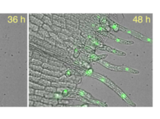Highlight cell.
<instances>
[{
	"instance_id": "cell-1",
	"label": "cell",
	"mask_w": 160,
	"mask_h": 119,
	"mask_svg": "<svg viewBox=\"0 0 160 119\" xmlns=\"http://www.w3.org/2000/svg\"><path fill=\"white\" fill-rule=\"evenodd\" d=\"M60 82H68V83H78L81 82V78L79 77L72 76L71 77H66L65 75H62L61 77L59 78Z\"/></svg>"
},
{
	"instance_id": "cell-2",
	"label": "cell",
	"mask_w": 160,
	"mask_h": 119,
	"mask_svg": "<svg viewBox=\"0 0 160 119\" xmlns=\"http://www.w3.org/2000/svg\"><path fill=\"white\" fill-rule=\"evenodd\" d=\"M41 67H42L43 68L46 69V70H51V71H54V72H61V73H63V74H64L67 70V69L65 67H54V66L50 65L47 63H43Z\"/></svg>"
},
{
	"instance_id": "cell-3",
	"label": "cell",
	"mask_w": 160,
	"mask_h": 119,
	"mask_svg": "<svg viewBox=\"0 0 160 119\" xmlns=\"http://www.w3.org/2000/svg\"><path fill=\"white\" fill-rule=\"evenodd\" d=\"M51 86H55L56 88L59 87H63V88H74L76 87V83H68V82H51Z\"/></svg>"
},
{
	"instance_id": "cell-4",
	"label": "cell",
	"mask_w": 160,
	"mask_h": 119,
	"mask_svg": "<svg viewBox=\"0 0 160 119\" xmlns=\"http://www.w3.org/2000/svg\"><path fill=\"white\" fill-rule=\"evenodd\" d=\"M40 102L44 103L48 105H53V106H56L58 104V100L56 98H47L45 97H41L40 100Z\"/></svg>"
},
{
	"instance_id": "cell-5",
	"label": "cell",
	"mask_w": 160,
	"mask_h": 119,
	"mask_svg": "<svg viewBox=\"0 0 160 119\" xmlns=\"http://www.w3.org/2000/svg\"><path fill=\"white\" fill-rule=\"evenodd\" d=\"M42 73L44 75H50V76H53V77H61L62 75H63V73H61V72H54V71H51V70H46V69H43L42 71Z\"/></svg>"
},
{
	"instance_id": "cell-6",
	"label": "cell",
	"mask_w": 160,
	"mask_h": 119,
	"mask_svg": "<svg viewBox=\"0 0 160 119\" xmlns=\"http://www.w3.org/2000/svg\"><path fill=\"white\" fill-rule=\"evenodd\" d=\"M44 96L47 98H56V99H58V98L62 99L64 97V96L62 94L52 93V92H48V91L46 92Z\"/></svg>"
},
{
	"instance_id": "cell-7",
	"label": "cell",
	"mask_w": 160,
	"mask_h": 119,
	"mask_svg": "<svg viewBox=\"0 0 160 119\" xmlns=\"http://www.w3.org/2000/svg\"><path fill=\"white\" fill-rule=\"evenodd\" d=\"M29 21H30V23L36 25V26H38V27H41V26H43V25L44 24L41 20L35 18V17L32 16V15H30V16H29Z\"/></svg>"
},
{
	"instance_id": "cell-8",
	"label": "cell",
	"mask_w": 160,
	"mask_h": 119,
	"mask_svg": "<svg viewBox=\"0 0 160 119\" xmlns=\"http://www.w3.org/2000/svg\"><path fill=\"white\" fill-rule=\"evenodd\" d=\"M33 57V58H35L37 59V60H39V61H41V62L44 63H47V62H48V59L44 57L43 56H41L40 54L36 52V51H34V52H33L32 56H31Z\"/></svg>"
},
{
	"instance_id": "cell-9",
	"label": "cell",
	"mask_w": 160,
	"mask_h": 119,
	"mask_svg": "<svg viewBox=\"0 0 160 119\" xmlns=\"http://www.w3.org/2000/svg\"><path fill=\"white\" fill-rule=\"evenodd\" d=\"M40 78H42V79H44V80H48V81H50V82H60L59 78H58V77H53V76H50V75H44V74H41Z\"/></svg>"
},
{
	"instance_id": "cell-10",
	"label": "cell",
	"mask_w": 160,
	"mask_h": 119,
	"mask_svg": "<svg viewBox=\"0 0 160 119\" xmlns=\"http://www.w3.org/2000/svg\"><path fill=\"white\" fill-rule=\"evenodd\" d=\"M63 16L65 17V18L66 20H69L70 21H73V23H76V25H78V23H79V20L78 18H76V17L73 16V15H70V14H63Z\"/></svg>"
},
{
	"instance_id": "cell-11",
	"label": "cell",
	"mask_w": 160,
	"mask_h": 119,
	"mask_svg": "<svg viewBox=\"0 0 160 119\" xmlns=\"http://www.w3.org/2000/svg\"><path fill=\"white\" fill-rule=\"evenodd\" d=\"M29 87L34 88L35 90H44V88H45V86L39 85L38 83H33L31 82H29Z\"/></svg>"
},
{
	"instance_id": "cell-12",
	"label": "cell",
	"mask_w": 160,
	"mask_h": 119,
	"mask_svg": "<svg viewBox=\"0 0 160 119\" xmlns=\"http://www.w3.org/2000/svg\"><path fill=\"white\" fill-rule=\"evenodd\" d=\"M38 33L43 38H50L48 32H47L46 30L43 29L41 27H39V29L38 30Z\"/></svg>"
},
{
	"instance_id": "cell-13",
	"label": "cell",
	"mask_w": 160,
	"mask_h": 119,
	"mask_svg": "<svg viewBox=\"0 0 160 119\" xmlns=\"http://www.w3.org/2000/svg\"><path fill=\"white\" fill-rule=\"evenodd\" d=\"M71 91H73V90H70L69 88H63V87H59V88H56V92H58V93H61L63 95L66 94H68L69 92H71Z\"/></svg>"
},
{
	"instance_id": "cell-14",
	"label": "cell",
	"mask_w": 160,
	"mask_h": 119,
	"mask_svg": "<svg viewBox=\"0 0 160 119\" xmlns=\"http://www.w3.org/2000/svg\"><path fill=\"white\" fill-rule=\"evenodd\" d=\"M29 63L31 64V65H34L41 66L43 64V62L39 61V60H37V59L31 58H29Z\"/></svg>"
},
{
	"instance_id": "cell-15",
	"label": "cell",
	"mask_w": 160,
	"mask_h": 119,
	"mask_svg": "<svg viewBox=\"0 0 160 119\" xmlns=\"http://www.w3.org/2000/svg\"><path fill=\"white\" fill-rule=\"evenodd\" d=\"M53 19L52 20H56V21H58L60 23H61V24H64V25H66V23H65V18H63V17H60L56 16V15H53Z\"/></svg>"
},
{
	"instance_id": "cell-16",
	"label": "cell",
	"mask_w": 160,
	"mask_h": 119,
	"mask_svg": "<svg viewBox=\"0 0 160 119\" xmlns=\"http://www.w3.org/2000/svg\"><path fill=\"white\" fill-rule=\"evenodd\" d=\"M38 83L41 85H43V86H51V82L48 81V80H44V79L40 78V80H39V81L38 82Z\"/></svg>"
},
{
	"instance_id": "cell-17",
	"label": "cell",
	"mask_w": 160,
	"mask_h": 119,
	"mask_svg": "<svg viewBox=\"0 0 160 119\" xmlns=\"http://www.w3.org/2000/svg\"><path fill=\"white\" fill-rule=\"evenodd\" d=\"M41 21H43V23H44V24H46V25H48V26H51V25H53V23H52V20L51 19H50V18H48V17H46V16H44L43 18L41 19Z\"/></svg>"
},
{
	"instance_id": "cell-18",
	"label": "cell",
	"mask_w": 160,
	"mask_h": 119,
	"mask_svg": "<svg viewBox=\"0 0 160 119\" xmlns=\"http://www.w3.org/2000/svg\"><path fill=\"white\" fill-rule=\"evenodd\" d=\"M49 63V65H50L54 66V67H64V66H65V65L63 63H60V62H55L53 61L50 60L49 62H48Z\"/></svg>"
},
{
	"instance_id": "cell-19",
	"label": "cell",
	"mask_w": 160,
	"mask_h": 119,
	"mask_svg": "<svg viewBox=\"0 0 160 119\" xmlns=\"http://www.w3.org/2000/svg\"><path fill=\"white\" fill-rule=\"evenodd\" d=\"M29 68L33 70H35V71H37V72H39L40 73H42V71L43 70L42 67L41 66H37V65H31V64H29Z\"/></svg>"
},
{
	"instance_id": "cell-20",
	"label": "cell",
	"mask_w": 160,
	"mask_h": 119,
	"mask_svg": "<svg viewBox=\"0 0 160 119\" xmlns=\"http://www.w3.org/2000/svg\"><path fill=\"white\" fill-rule=\"evenodd\" d=\"M29 36H33V37L36 38H37V39H38V40H44L43 38L41 37V36L40 35L38 34V33H36V32H34V31H31V30H29Z\"/></svg>"
},
{
	"instance_id": "cell-21",
	"label": "cell",
	"mask_w": 160,
	"mask_h": 119,
	"mask_svg": "<svg viewBox=\"0 0 160 119\" xmlns=\"http://www.w3.org/2000/svg\"><path fill=\"white\" fill-rule=\"evenodd\" d=\"M41 96L36 95H29V99L34 102H40Z\"/></svg>"
},
{
	"instance_id": "cell-22",
	"label": "cell",
	"mask_w": 160,
	"mask_h": 119,
	"mask_svg": "<svg viewBox=\"0 0 160 119\" xmlns=\"http://www.w3.org/2000/svg\"><path fill=\"white\" fill-rule=\"evenodd\" d=\"M29 75L36 77H40L41 75V73H40V72L35 71V70H33L30 68L29 70Z\"/></svg>"
},
{
	"instance_id": "cell-23",
	"label": "cell",
	"mask_w": 160,
	"mask_h": 119,
	"mask_svg": "<svg viewBox=\"0 0 160 119\" xmlns=\"http://www.w3.org/2000/svg\"><path fill=\"white\" fill-rule=\"evenodd\" d=\"M65 23H66V25L71 26V27H73V28H75V29H78V25H76V23H73V21H70V20L66 19L65 20Z\"/></svg>"
},
{
	"instance_id": "cell-24",
	"label": "cell",
	"mask_w": 160,
	"mask_h": 119,
	"mask_svg": "<svg viewBox=\"0 0 160 119\" xmlns=\"http://www.w3.org/2000/svg\"><path fill=\"white\" fill-rule=\"evenodd\" d=\"M57 36H58V38L60 39H61V40H63V41H68V40H69V37H70V36H66V34H63V33H58V34H57Z\"/></svg>"
},
{
	"instance_id": "cell-25",
	"label": "cell",
	"mask_w": 160,
	"mask_h": 119,
	"mask_svg": "<svg viewBox=\"0 0 160 119\" xmlns=\"http://www.w3.org/2000/svg\"><path fill=\"white\" fill-rule=\"evenodd\" d=\"M52 23H53V25H55V26H58V27L61 28V29H66V25L61 24V23L58 22V21H56V20H52Z\"/></svg>"
},
{
	"instance_id": "cell-26",
	"label": "cell",
	"mask_w": 160,
	"mask_h": 119,
	"mask_svg": "<svg viewBox=\"0 0 160 119\" xmlns=\"http://www.w3.org/2000/svg\"><path fill=\"white\" fill-rule=\"evenodd\" d=\"M56 87H55V86H46L45 88H44V90L46 91H48V92H52V93H55L56 92Z\"/></svg>"
},
{
	"instance_id": "cell-27",
	"label": "cell",
	"mask_w": 160,
	"mask_h": 119,
	"mask_svg": "<svg viewBox=\"0 0 160 119\" xmlns=\"http://www.w3.org/2000/svg\"><path fill=\"white\" fill-rule=\"evenodd\" d=\"M29 30H31L32 31H34V32H37L38 29H39V27L36 25H34L31 23H29Z\"/></svg>"
},
{
	"instance_id": "cell-28",
	"label": "cell",
	"mask_w": 160,
	"mask_h": 119,
	"mask_svg": "<svg viewBox=\"0 0 160 119\" xmlns=\"http://www.w3.org/2000/svg\"><path fill=\"white\" fill-rule=\"evenodd\" d=\"M72 37H73L75 39L78 40H80L81 41L82 43H85V39L84 38H83L82 36H80V34H73L72 35Z\"/></svg>"
},
{
	"instance_id": "cell-29",
	"label": "cell",
	"mask_w": 160,
	"mask_h": 119,
	"mask_svg": "<svg viewBox=\"0 0 160 119\" xmlns=\"http://www.w3.org/2000/svg\"><path fill=\"white\" fill-rule=\"evenodd\" d=\"M33 106L34 107H51V105H48L44 103L40 102H34L33 103Z\"/></svg>"
},
{
	"instance_id": "cell-30",
	"label": "cell",
	"mask_w": 160,
	"mask_h": 119,
	"mask_svg": "<svg viewBox=\"0 0 160 119\" xmlns=\"http://www.w3.org/2000/svg\"><path fill=\"white\" fill-rule=\"evenodd\" d=\"M44 40H45L48 43H49L50 45H55L56 43V41H55V40L53 38H44Z\"/></svg>"
},
{
	"instance_id": "cell-31",
	"label": "cell",
	"mask_w": 160,
	"mask_h": 119,
	"mask_svg": "<svg viewBox=\"0 0 160 119\" xmlns=\"http://www.w3.org/2000/svg\"><path fill=\"white\" fill-rule=\"evenodd\" d=\"M40 77H33V76H31V75H29V82H33V83H38V82L40 80Z\"/></svg>"
},
{
	"instance_id": "cell-32",
	"label": "cell",
	"mask_w": 160,
	"mask_h": 119,
	"mask_svg": "<svg viewBox=\"0 0 160 119\" xmlns=\"http://www.w3.org/2000/svg\"><path fill=\"white\" fill-rule=\"evenodd\" d=\"M46 91L44 90H35V92H34V95L40 96L41 97H43L44 94Z\"/></svg>"
},
{
	"instance_id": "cell-33",
	"label": "cell",
	"mask_w": 160,
	"mask_h": 119,
	"mask_svg": "<svg viewBox=\"0 0 160 119\" xmlns=\"http://www.w3.org/2000/svg\"><path fill=\"white\" fill-rule=\"evenodd\" d=\"M51 29L53 30V31L54 32H55V33H60L61 32V28H60V27H58V26H55V25H53L51 26Z\"/></svg>"
},
{
	"instance_id": "cell-34",
	"label": "cell",
	"mask_w": 160,
	"mask_h": 119,
	"mask_svg": "<svg viewBox=\"0 0 160 119\" xmlns=\"http://www.w3.org/2000/svg\"><path fill=\"white\" fill-rule=\"evenodd\" d=\"M42 28H43V29H44V30H46L47 32H49V33H51V32H53V30L51 29V26L46 25V24H43V25Z\"/></svg>"
},
{
	"instance_id": "cell-35",
	"label": "cell",
	"mask_w": 160,
	"mask_h": 119,
	"mask_svg": "<svg viewBox=\"0 0 160 119\" xmlns=\"http://www.w3.org/2000/svg\"><path fill=\"white\" fill-rule=\"evenodd\" d=\"M61 32H62V33L66 34L68 36H72V35H73V33H71L70 31H68L66 29H61Z\"/></svg>"
},
{
	"instance_id": "cell-36",
	"label": "cell",
	"mask_w": 160,
	"mask_h": 119,
	"mask_svg": "<svg viewBox=\"0 0 160 119\" xmlns=\"http://www.w3.org/2000/svg\"><path fill=\"white\" fill-rule=\"evenodd\" d=\"M31 15L34 17L35 18L39 19V20H41L44 17V14H38V13H34V14H31Z\"/></svg>"
},
{
	"instance_id": "cell-37",
	"label": "cell",
	"mask_w": 160,
	"mask_h": 119,
	"mask_svg": "<svg viewBox=\"0 0 160 119\" xmlns=\"http://www.w3.org/2000/svg\"><path fill=\"white\" fill-rule=\"evenodd\" d=\"M64 44L68 46H69V47L71 48H73V49H74V48H76V46L74 45H73V43H71L68 42V41H65V42H64Z\"/></svg>"
},
{
	"instance_id": "cell-38",
	"label": "cell",
	"mask_w": 160,
	"mask_h": 119,
	"mask_svg": "<svg viewBox=\"0 0 160 119\" xmlns=\"http://www.w3.org/2000/svg\"><path fill=\"white\" fill-rule=\"evenodd\" d=\"M56 45L57 46H58V47H60V48H63V49L66 50H67V47L66 46V45H65L64 43H63V44H62V43H56V45Z\"/></svg>"
},
{
	"instance_id": "cell-39",
	"label": "cell",
	"mask_w": 160,
	"mask_h": 119,
	"mask_svg": "<svg viewBox=\"0 0 160 119\" xmlns=\"http://www.w3.org/2000/svg\"><path fill=\"white\" fill-rule=\"evenodd\" d=\"M58 102L59 103H65V104H68V103H70V102L69 100H60Z\"/></svg>"
},
{
	"instance_id": "cell-40",
	"label": "cell",
	"mask_w": 160,
	"mask_h": 119,
	"mask_svg": "<svg viewBox=\"0 0 160 119\" xmlns=\"http://www.w3.org/2000/svg\"><path fill=\"white\" fill-rule=\"evenodd\" d=\"M34 92H35V89H34V88H31V87H29V95H34Z\"/></svg>"
},
{
	"instance_id": "cell-41",
	"label": "cell",
	"mask_w": 160,
	"mask_h": 119,
	"mask_svg": "<svg viewBox=\"0 0 160 119\" xmlns=\"http://www.w3.org/2000/svg\"><path fill=\"white\" fill-rule=\"evenodd\" d=\"M44 15H45L46 17H48V18H50L52 20V18H53V15L52 14H48V13H46V14H44Z\"/></svg>"
},
{
	"instance_id": "cell-42",
	"label": "cell",
	"mask_w": 160,
	"mask_h": 119,
	"mask_svg": "<svg viewBox=\"0 0 160 119\" xmlns=\"http://www.w3.org/2000/svg\"><path fill=\"white\" fill-rule=\"evenodd\" d=\"M33 103H34V101H33V100H29V106H33Z\"/></svg>"
},
{
	"instance_id": "cell-43",
	"label": "cell",
	"mask_w": 160,
	"mask_h": 119,
	"mask_svg": "<svg viewBox=\"0 0 160 119\" xmlns=\"http://www.w3.org/2000/svg\"><path fill=\"white\" fill-rule=\"evenodd\" d=\"M32 54H33L32 50H29V57H31V56H32Z\"/></svg>"
}]
</instances>
